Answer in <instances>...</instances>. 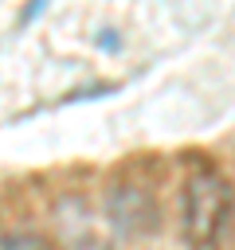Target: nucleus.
Listing matches in <instances>:
<instances>
[{
	"label": "nucleus",
	"instance_id": "nucleus-3",
	"mask_svg": "<svg viewBox=\"0 0 235 250\" xmlns=\"http://www.w3.org/2000/svg\"><path fill=\"white\" fill-rule=\"evenodd\" d=\"M0 250H47V238L35 230H8L0 234Z\"/></svg>",
	"mask_w": 235,
	"mask_h": 250
},
{
	"label": "nucleus",
	"instance_id": "nucleus-4",
	"mask_svg": "<svg viewBox=\"0 0 235 250\" xmlns=\"http://www.w3.org/2000/svg\"><path fill=\"white\" fill-rule=\"evenodd\" d=\"M67 250H110V242L90 227H82V230L67 227Z\"/></svg>",
	"mask_w": 235,
	"mask_h": 250
},
{
	"label": "nucleus",
	"instance_id": "nucleus-1",
	"mask_svg": "<svg viewBox=\"0 0 235 250\" xmlns=\"http://www.w3.org/2000/svg\"><path fill=\"white\" fill-rule=\"evenodd\" d=\"M231 215V188L219 172L196 168L180 188V230L192 250H212Z\"/></svg>",
	"mask_w": 235,
	"mask_h": 250
},
{
	"label": "nucleus",
	"instance_id": "nucleus-2",
	"mask_svg": "<svg viewBox=\"0 0 235 250\" xmlns=\"http://www.w3.org/2000/svg\"><path fill=\"white\" fill-rule=\"evenodd\" d=\"M106 219L121 238H149L161 230V203L145 184H114L106 195Z\"/></svg>",
	"mask_w": 235,
	"mask_h": 250
}]
</instances>
